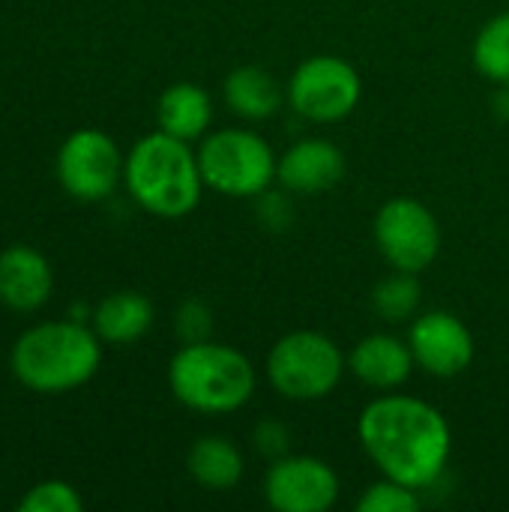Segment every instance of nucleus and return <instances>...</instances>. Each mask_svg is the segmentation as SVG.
I'll return each mask as SVG.
<instances>
[{
  "label": "nucleus",
  "instance_id": "nucleus-1",
  "mask_svg": "<svg viewBox=\"0 0 509 512\" xmlns=\"http://www.w3.org/2000/svg\"><path fill=\"white\" fill-rule=\"evenodd\" d=\"M357 438L381 477L417 492L441 480L453 453L447 417L435 405L402 393L372 399L360 411Z\"/></svg>",
  "mask_w": 509,
  "mask_h": 512
},
{
  "label": "nucleus",
  "instance_id": "nucleus-2",
  "mask_svg": "<svg viewBox=\"0 0 509 512\" xmlns=\"http://www.w3.org/2000/svg\"><path fill=\"white\" fill-rule=\"evenodd\" d=\"M102 366V339L84 321H45L24 330L12 351L9 369L15 381L42 396H63L87 381Z\"/></svg>",
  "mask_w": 509,
  "mask_h": 512
},
{
  "label": "nucleus",
  "instance_id": "nucleus-3",
  "mask_svg": "<svg viewBox=\"0 0 509 512\" xmlns=\"http://www.w3.org/2000/svg\"><path fill=\"white\" fill-rule=\"evenodd\" d=\"M123 183L132 201L159 219L189 216L207 189L198 153L189 147V141H180L162 129L144 135L126 153Z\"/></svg>",
  "mask_w": 509,
  "mask_h": 512
},
{
  "label": "nucleus",
  "instance_id": "nucleus-4",
  "mask_svg": "<svg viewBox=\"0 0 509 512\" xmlns=\"http://www.w3.org/2000/svg\"><path fill=\"white\" fill-rule=\"evenodd\" d=\"M255 366L231 345L192 342L168 363V387L174 399L195 414H234L255 396Z\"/></svg>",
  "mask_w": 509,
  "mask_h": 512
},
{
  "label": "nucleus",
  "instance_id": "nucleus-5",
  "mask_svg": "<svg viewBox=\"0 0 509 512\" xmlns=\"http://www.w3.org/2000/svg\"><path fill=\"white\" fill-rule=\"evenodd\" d=\"M204 186L228 198H258L276 183V153L252 129H216L198 144Z\"/></svg>",
  "mask_w": 509,
  "mask_h": 512
},
{
  "label": "nucleus",
  "instance_id": "nucleus-6",
  "mask_svg": "<svg viewBox=\"0 0 509 512\" xmlns=\"http://www.w3.org/2000/svg\"><path fill=\"white\" fill-rule=\"evenodd\" d=\"M348 369L339 345L318 330H294L267 354V378L273 390L291 402L327 399Z\"/></svg>",
  "mask_w": 509,
  "mask_h": 512
},
{
  "label": "nucleus",
  "instance_id": "nucleus-7",
  "mask_svg": "<svg viewBox=\"0 0 509 512\" xmlns=\"http://www.w3.org/2000/svg\"><path fill=\"white\" fill-rule=\"evenodd\" d=\"M126 156L120 153L117 141L102 129H75L63 138L54 174L60 189L84 204H96L114 195L123 183Z\"/></svg>",
  "mask_w": 509,
  "mask_h": 512
},
{
  "label": "nucleus",
  "instance_id": "nucleus-8",
  "mask_svg": "<svg viewBox=\"0 0 509 512\" xmlns=\"http://www.w3.org/2000/svg\"><path fill=\"white\" fill-rule=\"evenodd\" d=\"M285 96L303 120L339 123L360 105L363 81L348 60L336 54H315L294 69Z\"/></svg>",
  "mask_w": 509,
  "mask_h": 512
},
{
  "label": "nucleus",
  "instance_id": "nucleus-9",
  "mask_svg": "<svg viewBox=\"0 0 509 512\" xmlns=\"http://www.w3.org/2000/svg\"><path fill=\"white\" fill-rule=\"evenodd\" d=\"M375 246L393 270L423 273L441 252V225L423 201L399 195L375 216Z\"/></svg>",
  "mask_w": 509,
  "mask_h": 512
},
{
  "label": "nucleus",
  "instance_id": "nucleus-10",
  "mask_svg": "<svg viewBox=\"0 0 509 512\" xmlns=\"http://www.w3.org/2000/svg\"><path fill=\"white\" fill-rule=\"evenodd\" d=\"M339 474L315 456H282L264 477V501L276 512H327L339 501Z\"/></svg>",
  "mask_w": 509,
  "mask_h": 512
},
{
  "label": "nucleus",
  "instance_id": "nucleus-11",
  "mask_svg": "<svg viewBox=\"0 0 509 512\" xmlns=\"http://www.w3.org/2000/svg\"><path fill=\"white\" fill-rule=\"evenodd\" d=\"M408 348L414 363L435 378H456L474 360V336L453 312L435 309L414 318L408 330Z\"/></svg>",
  "mask_w": 509,
  "mask_h": 512
},
{
  "label": "nucleus",
  "instance_id": "nucleus-12",
  "mask_svg": "<svg viewBox=\"0 0 509 512\" xmlns=\"http://www.w3.org/2000/svg\"><path fill=\"white\" fill-rule=\"evenodd\" d=\"M345 177V156L327 138H303L291 144L276 165V183L294 195H318Z\"/></svg>",
  "mask_w": 509,
  "mask_h": 512
},
{
  "label": "nucleus",
  "instance_id": "nucleus-13",
  "mask_svg": "<svg viewBox=\"0 0 509 512\" xmlns=\"http://www.w3.org/2000/svg\"><path fill=\"white\" fill-rule=\"evenodd\" d=\"M54 291V273L48 258L27 246L15 243L0 252V303L12 312H36L48 303Z\"/></svg>",
  "mask_w": 509,
  "mask_h": 512
},
{
  "label": "nucleus",
  "instance_id": "nucleus-14",
  "mask_svg": "<svg viewBox=\"0 0 509 512\" xmlns=\"http://www.w3.org/2000/svg\"><path fill=\"white\" fill-rule=\"evenodd\" d=\"M414 366L417 363H414L408 342L387 336V333H372L360 339L348 354V372L372 390L402 387L411 378Z\"/></svg>",
  "mask_w": 509,
  "mask_h": 512
},
{
  "label": "nucleus",
  "instance_id": "nucleus-15",
  "mask_svg": "<svg viewBox=\"0 0 509 512\" xmlns=\"http://www.w3.org/2000/svg\"><path fill=\"white\" fill-rule=\"evenodd\" d=\"M153 318H156L153 303L141 291H114L102 297V303L90 315L102 345H114V348L135 345L138 339H144L153 327Z\"/></svg>",
  "mask_w": 509,
  "mask_h": 512
},
{
  "label": "nucleus",
  "instance_id": "nucleus-16",
  "mask_svg": "<svg viewBox=\"0 0 509 512\" xmlns=\"http://www.w3.org/2000/svg\"><path fill=\"white\" fill-rule=\"evenodd\" d=\"M156 123L180 141H201L213 123V99L192 81H177L162 90L156 102Z\"/></svg>",
  "mask_w": 509,
  "mask_h": 512
},
{
  "label": "nucleus",
  "instance_id": "nucleus-17",
  "mask_svg": "<svg viewBox=\"0 0 509 512\" xmlns=\"http://www.w3.org/2000/svg\"><path fill=\"white\" fill-rule=\"evenodd\" d=\"M222 96H225V105L237 117H243L249 123H261V120H270L282 108L285 90L267 69L237 66L234 72H228V78L222 84Z\"/></svg>",
  "mask_w": 509,
  "mask_h": 512
},
{
  "label": "nucleus",
  "instance_id": "nucleus-18",
  "mask_svg": "<svg viewBox=\"0 0 509 512\" xmlns=\"http://www.w3.org/2000/svg\"><path fill=\"white\" fill-rule=\"evenodd\" d=\"M189 477L210 492H231L243 480V453L225 435H204L186 453Z\"/></svg>",
  "mask_w": 509,
  "mask_h": 512
},
{
  "label": "nucleus",
  "instance_id": "nucleus-19",
  "mask_svg": "<svg viewBox=\"0 0 509 512\" xmlns=\"http://www.w3.org/2000/svg\"><path fill=\"white\" fill-rule=\"evenodd\" d=\"M471 60L483 78L495 81L498 87L509 84V12L495 15L480 27L471 48Z\"/></svg>",
  "mask_w": 509,
  "mask_h": 512
},
{
  "label": "nucleus",
  "instance_id": "nucleus-20",
  "mask_svg": "<svg viewBox=\"0 0 509 512\" xmlns=\"http://www.w3.org/2000/svg\"><path fill=\"white\" fill-rule=\"evenodd\" d=\"M423 300V288L417 282V273H402L396 270L393 276L381 279L378 288L372 291V309L381 321L402 324L417 315Z\"/></svg>",
  "mask_w": 509,
  "mask_h": 512
},
{
  "label": "nucleus",
  "instance_id": "nucleus-21",
  "mask_svg": "<svg viewBox=\"0 0 509 512\" xmlns=\"http://www.w3.org/2000/svg\"><path fill=\"white\" fill-rule=\"evenodd\" d=\"M84 498L78 489L66 480H42L27 489V495L18 501L21 512H81Z\"/></svg>",
  "mask_w": 509,
  "mask_h": 512
},
{
  "label": "nucleus",
  "instance_id": "nucleus-22",
  "mask_svg": "<svg viewBox=\"0 0 509 512\" xmlns=\"http://www.w3.org/2000/svg\"><path fill=\"white\" fill-rule=\"evenodd\" d=\"M420 510V498L417 489H408L396 480L381 477L378 483H372L360 501H357V512H417Z\"/></svg>",
  "mask_w": 509,
  "mask_h": 512
},
{
  "label": "nucleus",
  "instance_id": "nucleus-23",
  "mask_svg": "<svg viewBox=\"0 0 509 512\" xmlns=\"http://www.w3.org/2000/svg\"><path fill=\"white\" fill-rule=\"evenodd\" d=\"M174 330L183 345L192 342H207L213 333V312L201 297H189L177 306L174 312Z\"/></svg>",
  "mask_w": 509,
  "mask_h": 512
},
{
  "label": "nucleus",
  "instance_id": "nucleus-24",
  "mask_svg": "<svg viewBox=\"0 0 509 512\" xmlns=\"http://www.w3.org/2000/svg\"><path fill=\"white\" fill-rule=\"evenodd\" d=\"M252 447L261 459L276 462L291 453V432L279 420H261L252 432Z\"/></svg>",
  "mask_w": 509,
  "mask_h": 512
},
{
  "label": "nucleus",
  "instance_id": "nucleus-25",
  "mask_svg": "<svg viewBox=\"0 0 509 512\" xmlns=\"http://www.w3.org/2000/svg\"><path fill=\"white\" fill-rule=\"evenodd\" d=\"M495 111L501 117H509V84H501V90L495 93Z\"/></svg>",
  "mask_w": 509,
  "mask_h": 512
}]
</instances>
